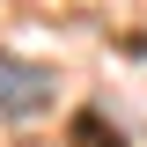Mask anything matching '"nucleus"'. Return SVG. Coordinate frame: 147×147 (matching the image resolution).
<instances>
[{
  "instance_id": "f257e3e1",
  "label": "nucleus",
  "mask_w": 147,
  "mask_h": 147,
  "mask_svg": "<svg viewBox=\"0 0 147 147\" xmlns=\"http://www.w3.org/2000/svg\"><path fill=\"white\" fill-rule=\"evenodd\" d=\"M44 88H52V74L7 66V59H0V103H7V110H44Z\"/></svg>"
}]
</instances>
